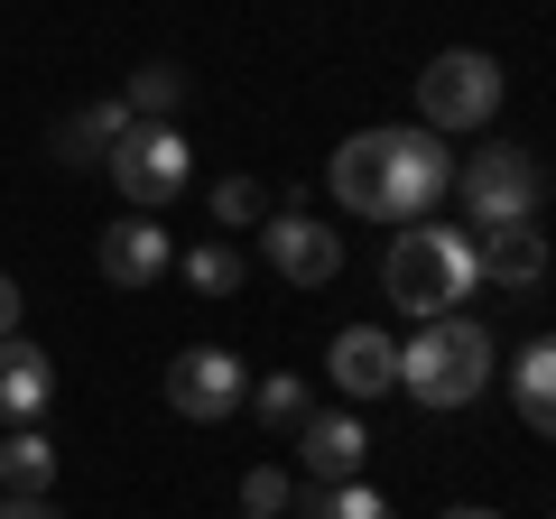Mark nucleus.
<instances>
[{"instance_id":"obj_1","label":"nucleus","mask_w":556,"mask_h":519,"mask_svg":"<svg viewBox=\"0 0 556 519\" xmlns=\"http://www.w3.org/2000/svg\"><path fill=\"white\" fill-rule=\"evenodd\" d=\"M325 186L362 223H417L455 186V159L437 149V130H353L334 149V167H325Z\"/></svg>"},{"instance_id":"obj_2","label":"nucleus","mask_w":556,"mask_h":519,"mask_svg":"<svg viewBox=\"0 0 556 519\" xmlns=\"http://www.w3.org/2000/svg\"><path fill=\"white\" fill-rule=\"evenodd\" d=\"M380 279H390V306H408L417 325L427 316H464V298L482 288V251H473L464 223H399Z\"/></svg>"},{"instance_id":"obj_3","label":"nucleus","mask_w":556,"mask_h":519,"mask_svg":"<svg viewBox=\"0 0 556 519\" xmlns=\"http://www.w3.org/2000/svg\"><path fill=\"white\" fill-rule=\"evenodd\" d=\"M399 390L417 408H473L492 390V334L473 316H427L417 343H399Z\"/></svg>"},{"instance_id":"obj_4","label":"nucleus","mask_w":556,"mask_h":519,"mask_svg":"<svg viewBox=\"0 0 556 519\" xmlns=\"http://www.w3.org/2000/svg\"><path fill=\"white\" fill-rule=\"evenodd\" d=\"M501 56H482V47H445V56H427V75H417V130H492L501 121Z\"/></svg>"},{"instance_id":"obj_5","label":"nucleus","mask_w":556,"mask_h":519,"mask_svg":"<svg viewBox=\"0 0 556 519\" xmlns=\"http://www.w3.org/2000/svg\"><path fill=\"white\" fill-rule=\"evenodd\" d=\"M102 177L121 186V204L159 214V204L186 195V177H195V149H186L177 121H130V130L112 140V159H102Z\"/></svg>"},{"instance_id":"obj_6","label":"nucleus","mask_w":556,"mask_h":519,"mask_svg":"<svg viewBox=\"0 0 556 519\" xmlns=\"http://www.w3.org/2000/svg\"><path fill=\"white\" fill-rule=\"evenodd\" d=\"M445 195H464V223H482V232H510V223H538L547 177H538L529 149H473V159L455 167V186H445Z\"/></svg>"},{"instance_id":"obj_7","label":"nucleus","mask_w":556,"mask_h":519,"mask_svg":"<svg viewBox=\"0 0 556 519\" xmlns=\"http://www.w3.org/2000/svg\"><path fill=\"white\" fill-rule=\"evenodd\" d=\"M241 400H251V371H241V353H223V343H195V353L167 362V408H177V418L223 427Z\"/></svg>"},{"instance_id":"obj_8","label":"nucleus","mask_w":556,"mask_h":519,"mask_svg":"<svg viewBox=\"0 0 556 519\" xmlns=\"http://www.w3.org/2000/svg\"><path fill=\"white\" fill-rule=\"evenodd\" d=\"M260 260H269L278 279H298V288H325L343 269V232L316 214H269L260 223Z\"/></svg>"},{"instance_id":"obj_9","label":"nucleus","mask_w":556,"mask_h":519,"mask_svg":"<svg viewBox=\"0 0 556 519\" xmlns=\"http://www.w3.org/2000/svg\"><path fill=\"white\" fill-rule=\"evenodd\" d=\"M298 455L316 482H362V455H371V427L353 408H306L298 418Z\"/></svg>"},{"instance_id":"obj_10","label":"nucleus","mask_w":556,"mask_h":519,"mask_svg":"<svg viewBox=\"0 0 556 519\" xmlns=\"http://www.w3.org/2000/svg\"><path fill=\"white\" fill-rule=\"evenodd\" d=\"M325 371H334L343 400H380V390H399V343L380 334V325H343V334L325 343Z\"/></svg>"},{"instance_id":"obj_11","label":"nucleus","mask_w":556,"mask_h":519,"mask_svg":"<svg viewBox=\"0 0 556 519\" xmlns=\"http://www.w3.org/2000/svg\"><path fill=\"white\" fill-rule=\"evenodd\" d=\"M47 400H56V362H47L38 343L0 334V418H10V427H38Z\"/></svg>"},{"instance_id":"obj_12","label":"nucleus","mask_w":556,"mask_h":519,"mask_svg":"<svg viewBox=\"0 0 556 519\" xmlns=\"http://www.w3.org/2000/svg\"><path fill=\"white\" fill-rule=\"evenodd\" d=\"M167 260H177V251H167V223H130V214H121L112 232H102V279H112V288L167 279Z\"/></svg>"},{"instance_id":"obj_13","label":"nucleus","mask_w":556,"mask_h":519,"mask_svg":"<svg viewBox=\"0 0 556 519\" xmlns=\"http://www.w3.org/2000/svg\"><path fill=\"white\" fill-rule=\"evenodd\" d=\"M121 130H130V112H121V102H84V112L56 121V140H47V149H56V167H102Z\"/></svg>"},{"instance_id":"obj_14","label":"nucleus","mask_w":556,"mask_h":519,"mask_svg":"<svg viewBox=\"0 0 556 519\" xmlns=\"http://www.w3.org/2000/svg\"><path fill=\"white\" fill-rule=\"evenodd\" d=\"M473 251H482V279H501V288H538V279H547V232H538V223L482 232Z\"/></svg>"},{"instance_id":"obj_15","label":"nucleus","mask_w":556,"mask_h":519,"mask_svg":"<svg viewBox=\"0 0 556 519\" xmlns=\"http://www.w3.org/2000/svg\"><path fill=\"white\" fill-rule=\"evenodd\" d=\"M510 400H519V418H529L538 436L556 427V343H547V334L519 343V362H510Z\"/></svg>"},{"instance_id":"obj_16","label":"nucleus","mask_w":556,"mask_h":519,"mask_svg":"<svg viewBox=\"0 0 556 519\" xmlns=\"http://www.w3.org/2000/svg\"><path fill=\"white\" fill-rule=\"evenodd\" d=\"M0 492H56V445L38 427H10L0 436Z\"/></svg>"},{"instance_id":"obj_17","label":"nucleus","mask_w":556,"mask_h":519,"mask_svg":"<svg viewBox=\"0 0 556 519\" xmlns=\"http://www.w3.org/2000/svg\"><path fill=\"white\" fill-rule=\"evenodd\" d=\"M241 279H251V269H241L232 241H195V251H186V288H195V298H241Z\"/></svg>"},{"instance_id":"obj_18","label":"nucleus","mask_w":556,"mask_h":519,"mask_svg":"<svg viewBox=\"0 0 556 519\" xmlns=\"http://www.w3.org/2000/svg\"><path fill=\"white\" fill-rule=\"evenodd\" d=\"M177 102H186V75H177V65H139L130 93H121V112H130V121H177Z\"/></svg>"},{"instance_id":"obj_19","label":"nucleus","mask_w":556,"mask_h":519,"mask_svg":"<svg viewBox=\"0 0 556 519\" xmlns=\"http://www.w3.org/2000/svg\"><path fill=\"white\" fill-rule=\"evenodd\" d=\"M251 408H260L269 427H298V418H306V380H298V371H260V380H251Z\"/></svg>"},{"instance_id":"obj_20","label":"nucleus","mask_w":556,"mask_h":519,"mask_svg":"<svg viewBox=\"0 0 556 519\" xmlns=\"http://www.w3.org/2000/svg\"><path fill=\"white\" fill-rule=\"evenodd\" d=\"M306 510H316V519H399L390 501L371 492V482H325V492L306 501Z\"/></svg>"},{"instance_id":"obj_21","label":"nucleus","mask_w":556,"mask_h":519,"mask_svg":"<svg viewBox=\"0 0 556 519\" xmlns=\"http://www.w3.org/2000/svg\"><path fill=\"white\" fill-rule=\"evenodd\" d=\"M288 501H298V482L278 473V464H251V473H241V510H251V519H278Z\"/></svg>"},{"instance_id":"obj_22","label":"nucleus","mask_w":556,"mask_h":519,"mask_svg":"<svg viewBox=\"0 0 556 519\" xmlns=\"http://www.w3.org/2000/svg\"><path fill=\"white\" fill-rule=\"evenodd\" d=\"M214 223H269V186L260 177H223L214 186Z\"/></svg>"},{"instance_id":"obj_23","label":"nucleus","mask_w":556,"mask_h":519,"mask_svg":"<svg viewBox=\"0 0 556 519\" xmlns=\"http://www.w3.org/2000/svg\"><path fill=\"white\" fill-rule=\"evenodd\" d=\"M0 519H56V501L47 492H0Z\"/></svg>"},{"instance_id":"obj_24","label":"nucleus","mask_w":556,"mask_h":519,"mask_svg":"<svg viewBox=\"0 0 556 519\" xmlns=\"http://www.w3.org/2000/svg\"><path fill=\"white\" fill-rule=\"evenodd\" d=\"M0 334H20V279L0 269Z\"/></svg>"},{"instance_id":"obj_25","label":"nucleus","mask_w":556,"mask_h":519,"mask_svg":"<svg viewBox=\"0 0 556 519\" xmlns=\"http://www.w3.org/2000/svg\"><path fill=\"white\" fill-rule=\"evenodd\" d=\"M445 519H501V510H445Z\"/></svg>"},{"instance_id":"obj_26","label":"nucleus","mask_w":556,"mask_h":519,"mask_svg":"<svg viewBox=\"0 0 556 519\" xmlns=\"http://www.w3.org/2000/svg\"><path fill=\"white\" fill-rule=\"evenodd\" d=\"M241 519H251V510H241Z\"/></svg>"}]
</instances>
